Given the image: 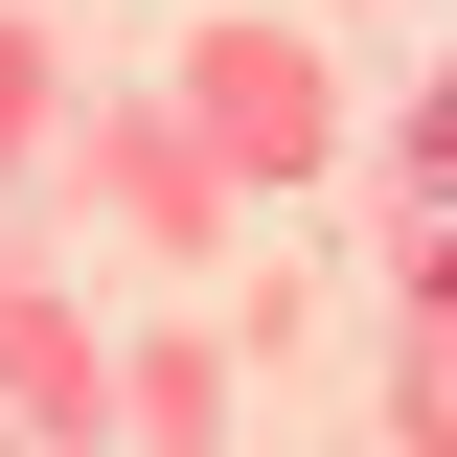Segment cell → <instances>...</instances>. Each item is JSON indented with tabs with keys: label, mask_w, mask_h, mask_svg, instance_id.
Returning a JSON list of instances; mask_svg holds the SVG:
<instances>
[{
	"label": "cell",
	"mask_w": 457,
	"mask_h": 457,
	"mask_svg": "<svg viewBox=\"0 0 457 457\" xmlns=\"http://www.w3.org/2000/svg\"><path fill=\"white\" fill-rule=\"evenodd\" d=\"M411 297H457V92L411 114Z\"/></svg>",
	"instance_id": "1"
}]
</instances>
